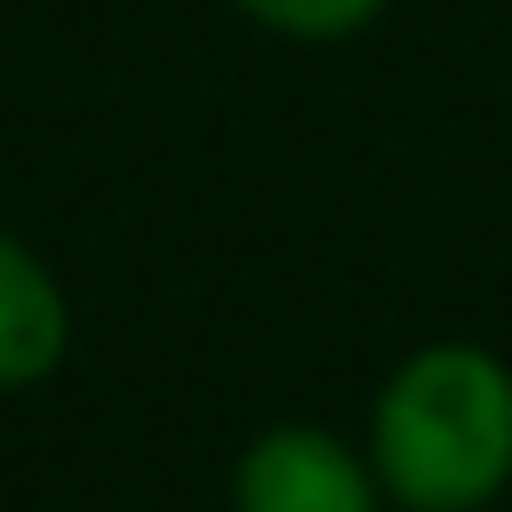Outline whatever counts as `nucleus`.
<instances>
[{
	"label": "nucleus",
	"mask_w": 512,
	"mask_h": 512,
	"mask_svg": "<svg viewBox=\"0 0 512 512\" xmlns=\"http://www.w3.org/2000/svg\"><path fill=\"white\" fill-rule=\"evenodd\" d=\"M72 360V288L64 272L0 224V392H40Z\"/></svg>",
	"instance_id": "obj_3"
},
{
	"label": "nucleus",
	"mask_w": 512,
	"mask_h": 512,
	"mask_svg": "<svg viewBox=\"0 0 512 512\" xmlns=\"http://www.w3.org/2000/svg\"><path fill=\"white\" fill-rule=\"evenodd\" d=\"M224 504L232 512H392L360 432H336L312 416H280L248 432L224 472Z\"/></svg>",
	"instance_id": "obj_2"
},
{
	"label": "nucleus",
	"mask_w": 512,
	"mask_h": 512,
	"mask_svg": "<svg viewBox=\"0 0 512 512\" xmlns=\"http://www.w3.org/2000/svg\"><path fill=\"white\" fill-rule=\"evenodd\" d=\"M392 0H232V16H248L256 32L288 40V48H344L360 32H376Z\"/></svg>",
	"instance_id": "obj_4"
},
{
	"label": "nucleus",
	"mask_w": 512,
	"mask_h": 512,
	"mask_svg": "<svg viewBox=\"0 0 512 512\" xmlns=\"http://www.w3.org/2000/svg\"><path fill=\"white\" fill-rule=\"evenodd\" d=\"M392 512H496L512 496V360L480 336L400 352L360 416Z\"/></svg>",
	"instance_id": "obj_1"
}]
</instances>
